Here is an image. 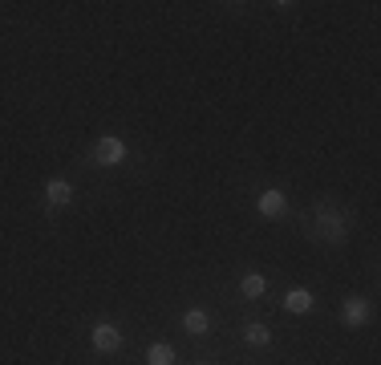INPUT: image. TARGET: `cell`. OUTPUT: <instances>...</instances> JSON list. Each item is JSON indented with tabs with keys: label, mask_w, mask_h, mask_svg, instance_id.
Masks as SVG:
<instances>
[{
	"label": "cell",
	"mask_w": 381,
	"mask_h": 365,
	"mask_svg": "<svg viewBox=\"0 0 381 365\" xmlns=\"http://www.w3.org/2000/svg\"><path fill=\"white\" fill-rule=\"evenodd\" d=\"M94 158H98L101 167H122V163L130 158V151H126V142L118 138V134H101L98 146H94Z\"/></svg>",
	"instance_id": "6da1fadb"
},
{
	"label": "cell",
	"mask_w": 381,
	"mask_h": 365,
	"mask_svg": "<svg viewBox=\"0 0 381 365\" xmlns=\"http://www.w3.org/2000/svg\"><path fill=\"white\" fill-rule=\"evenodd\" d=\"M45 199H49V207H65L73 199V187L65 179H49L45 182Z\"/></svg>",
	"instance_id": "8992f818"
},
{
	"label": "cell",
	"mask_w": 381,
	"mask_h": 365,
	"mask_svg": "<svg viewBox=\"0 0 381 365\" xmlns=\"http://www.w3.org/2000/svg\"><path fill=\"white\" fill-rule=\"evenodd\" d=\"M321 231H325L333 244H341V239H345V231H349V219H345V215H341L333 203H325V207H321Z\"/></svg>",
	"instance_id": "7a4b0ae2"
},
{
	"label": "cell",
	"mask_w": 381,
	"mask_h": 365,
	"mask_svg": "<svg viewBox=\"0 0 381 365\" xmlns=\"http://www.w3.org/2000/svg\"><path fill=\"white\" fill-rule=\"evenodd\" d=\"M146 365H175V345H167V341H155V345L146 349Z\"/></svg>",
	"instance_id": "8fae6325"
},
{
	"label": "cell",
	"mask_w": 381,
	"mask_h": 365,
	"mask_svg": "<svg viewBox=\"0 0 381 365\" xmlns=\"http://www.w3.org/2000/svg\"><path fill=\"white\" fill-rule=\"evenodd\" d=\"M255 211H260V215H268V219H276V215L288 211V199H284V191L268 187V191H260V199H255Z\"/></svg>",
	"instance_id": "5b68a950"
},
{
	"label": "cell",
	"mask_w": 381,
	"mask_h": 365,
	"mask_svg": "<svg viewBox=\"0 0 381 365\" xmlns=\"http://www.w3.org/2000/svg\"><path fill=\"white\" fill-rule=\"evenodd\" d=\"M243 345H252V349H264V345H272V333H268V325H243Z\"/></svg>",
	"instance_id": "ba28073f"
},
{
	"label": "cell",
	"mask_w": 381,
	"mask_h": 365,
	"mask_svg": "<svg viewBox=\"0 0 381 365\" xmlns=\"http://www.w3.org/2000/svg\"><path fill=\"white\" fill-rule=\"evenodd\" d=\"M240 293L248 296V300H260V296L268 293V280H264L260 272H248V276L240 280Z\"/></svg>",
	"instance_id": "30bf717a"
},
{
	"label": "cell",
	"mask_w": 381,
	"mask_h": 365,
	"mask_svg": "<svg viewBox=\"0 0 381 365\" xmlns=\"http://www.w3.org/2000/svg\"><path fill=\"white\" fill-rule=\"evenodd\" d=\"M183 329L191 333V337H203V333L211 329V317H207L203 309H187L183 312Z\"/></svg>",
	"instance_id": "52a82bcc"
},
{
	"label": "cell",
	"mask_w": 381,
	"mask_h": 365,
	"mask_svg": "<svg viewBox=\"0 0 381 365\" xmlns=\"http://www.w3.org/2000/svg\"><path fill=\"white\" fill-rule=\"evenodd\" d=\"M89 341H94L98 353H118L122 349V329H118V325H94Z\"/></svg>",
	"instance_id": "3957f363"
},
{
	"label": "cell",
	"mask_w": 381,
	"mask_h": 365,
	"mask_svg": "<svg viewBox=\"0 0 381 365\" xmlns=\"http://www.w3.org/2000/svg\"><path fill=\"white\" fill-rule=\"evenodd\" d=\"M284 309H288V312H309L312 309V293H309V288H288Z\"/></svg>",
	"instance_id": "9c48e42d"
},
{
	"label": "cell",
	"mask_w": 381,
	"mask_h": 365,
	"mask_svg": "<svg viewBox=\"0 0 381 365\" xmlns=\"http://www.w3.org/2000/svg\"><path fill=\"white\" fill-rule=\"evenodd\" d=\"M341 321L349 325V329H361L369 321V300L365 296H349L345 305H341Z\"/></svg>",
	"instance_id": "277c9868"
}]
</instances>
